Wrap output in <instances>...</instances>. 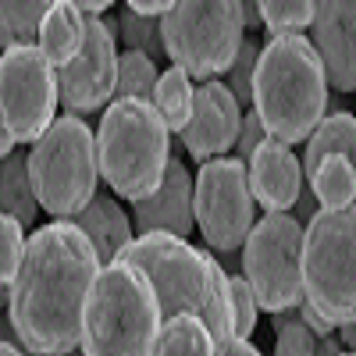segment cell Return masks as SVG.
Segmentation results:
<instances>
[{"label":"cell","instance_id":"cell-30","mask_svg":"<svg viewBox=\"0 0 356 356\" xmlns=\"http://www.w3.org/2000/svg\"><path fill=\"white\" fill-rule=\"evenodd\" d=\"M314 342L296 310L275 314V356H314Z\"/></svg>","mask_w":356,"mask_h":356},{"label":"cell","instance_id":"cell-18","mask_svg":"<svg viewBox=\"0 0 356 356\" xmlns=\"http://www.w3.org/2000/svg\"><path fill=\"white\" fill-rule=\"evenodd\" d=\"M86 40V18L75 11L72 0H57L47 8L43 22H40V36H36V50L50 61V68H65L72 57L79 54Z\"/></svg>","mask_w":356,"mask_h":356},{"label":"cell","instance_id":"cell-44","mask_svg":"<svg viewBox=\"0 0 356 356\" xmlns=\"http://www.w3.org/2000/svg\"><path fill=\"white\" fill-rule=\"evenodd\" d=\"M339 356H353V353H346V349H342V353H339Z\"/></svg>","mask_w":356,"mask_h":356},{"label":"cell","instance_id":"cell-13","mask_svg":"<svg viewBox=\"0 0 356 356\" xmlns=\"http://www.w3.org/2000/svg\"><path fill=\"white\" fill-rule=\"evenodd\" d=\"M310 50L324 72V86L335 93H353L356 86V4L353 0H321L314 4Z\"/></svg>","mask_w":356,"mask_h":356},{"label":"cell","instance_id":"cell-21","mask_svg":"<svg viewBox=\"0 0 356 356\" xmlns=\"http://www.w3.org/2000/svg\"><path fill=\"white\" fill-rule=\"evenodd\" d=\"M310 182V196L317 200L321 211H349L353 196H356V168L349 157H324Z\"/></svg>","mask_w":356,"mask_h":356},{"label":"cell","instance_id":"cell-40","mask_svg":"<svg viewBox=\"0 0 356 356\" xmlns=\"http://www.w3.org/2000/svg\"><path fill=\"white\" fill-rule=\"evenodd\" d=\"M0 356H25V349H18V346H8V342H0Z\"/></svg>","mask_w":356,"mask_h":356},{"label":"cell","instance_id":"cell-14","mask_svg":"<svg viewBox=\"0 0 356 356\" xmlns=\"http://www.w3.org/2000/svg\"><path fill=\"white\" fill-rule=\"evenodd\" d=\"M239 122H243V107L235 104V97L225 89V82L211 79L193 89V111L182 136L186 154L203 164L214 157H228V150L235 146V136H239Z\"/></svg>","mask_w":356,"mask_h":356},{"label":"cell","instance_id":"cell-11","mask_svg":"<svg viewBox=\"0 0 356 356\" xmlns=\"http://www.w3.org/2000/svg\"><path fill=\"white\" fill-rule=\"evenodd\" d=\"M57 114V72L36 47L0 54V118L15 143H36Z\"/></svg>","mask_w":356,"mask_h":356},{"label":"cell","instance_id":"cell-42","mask_svg":"<svg viewBox=\"0 0 356 356\" xmlns=\"http://www.w3.org/2000/svg\"><path fill=\"white\" fill-rule=\"evenodd\" d=\"M25 356H57V353H29V349H25Z\"/></svg>","mask_w":356,"mask_h":356},{"label":"cell","instance_id":"cell-4","mask_svg":"<svg viewBox=\"0 0 356 356\" xmlns=\"http://www.w3.org/2000/svg\"><path fill=\"white\" fill-rule=\"evenodd\" d=\"M161 307L143 271L107 264L86 292L79 321L82 356H154L161 335Z\"/></svg>","mask_w":356,"mask_h":356},{"label":"cell","instance_id":"cell-6","mask_svg":"<svg viewBox=\"0 0 356 356\" xmlns=\"http://www.w3.org/2000/svg\"><path fill=\"white\" fill-rule=\"evenodd\" d=\"M36 207L54 218H75L97 196V139L82 118H54V125L33 143L25 157Z\"/></svg>","mask_w":356,"mask_h":356},{"label":"cell","instance_id":"cell-17","mask_svg":"<svg viewBox=\"0 0 356 356\" xmlns=\"http://www.w3.org/2000/svg\"><path fill=\"white\" fill-rule=\"evenodd\" d=\"M72 225L89 239V246H93L100 267L114 264V257L136 239L129 214L122 211V203H118L114 196H107V193H97V196L72 218Z\"/></svg>","mask_w":356,"mask_h":356},{"label":"cell","instance_id":"cell-34","mask_svg":"<svg viewBox=\"0 0 356 356\" xmlns=\"http://www.w3.org/2000/svg\"><path fill=\"white\" fill-rule=\"evenodd\" d=\"M214 356H264L250 339H225V342H214Z\"/></svg>","mask_w":356,"mask_h":356},{"label":"cell","instance_id":"cell-5","mask_svg":"<svg viewBox=\"0 0 356 356\" xmlns=\"http://www.w3.org/2000/svg\"><path fill=\"white\" fill-rule=\"evenodd\" d=\"M97 139V168L107 186L132 203L154 196L168 157L171 132L164 129L161 114L146 100H111L100 114Z\"/></svg>","mask_w":356,"mask_h":356},{"label":"cell","instance_id":"cell-12","mask_svg":"<svg viewBox=\"0 0 356 356\" xmlns=\"http://www.w3.org/2000/svg\"><path fill=\"white\" fill-rule=\"evenodd\" d=\"M114 75H118V43L104 29L100 18H86V40L79 54L65 68H57V104L72 118L97 114L114 97Z\"/></svg>","mask_w":356,"mask_h":356},{"label":"cell","instance_id":"cell-24","mask_svg":"<svg viewBox=\"0 0 356 356\" xmlns=\"http://www.w3.org/2000/svg\"><path fill=\"white\" fill-rule=\"evenodd\" d=\"M154 356H214V339L196 317H171L161 324Z\"/></svg>","mask_w":356,"mask_h":356},{"label":"cell","instance_id":"cell-22","mask_svg":"<svg viewBox=\"0 0 356 356\" xmlns=\"http://www.w3.org/2000/svg\"><path fill=\"white\" fill-rule=\"evenodd\" d=\"M150 104L161 114L168 132H182L186 122H189V111H193V79L186 72H178V68H164L157 75Z\"/></svg>","mask_w":356,"mask_h":356},{"label":"cell","instance_id":"cell-7","mask_svg":"<svg viewBox=\"0 0 356 356\" xmlns=\"http://www.w3.org/2000/svg\"><path fill=\"white\" fill-rule=\"evenodd\" d=\"M356 218L349 211H317L303 225L300 278L303 303L339 328L356 317Z\"/></svg>","mask_w":356,"mask_h":356},{"label":"cell","instance_id":"cell-35","mask_svg":"<svg viewBox=\"0 0 356 356\" xmlns=\"http://www.w3.org/2000/svg\"><path fill=\"white\" fill-rule=\"evenodd\" d=\"M132 15H139V18H164L168 15V0H129L125 4Z\"/></svg>","mask_w":356,"mask_h":356},{"label":"cell","instance_id":"cell-43","mask_svg":"<svg viewBox=\"0 0 356 356\" xmlns=\"http://www.w3.org/2000/svg\"><path fill=\"white\" fill-rule=\"evenodd\" d=\"M68 356H82V353H79V349H72V353H68Z\"/></svg>","mask_w":356,"mask_h":356},{"label":"cell","instance_id":"cell-29","mask_svg":"<svg viewBox=\"0 0 356 356\" xmlns=\"http://www.w3.org/2000/svg\"><path fill=\"white\" fill-rule=\"evenodd\" d=\"M228 310H232V339H250L260 321V307L243 275H228Z\"/></svg>","mask_w":356,"mask_h":356},{"label":"cell","instance_id":"cell-9","mask_svg":"<svg viewBox=\"0 0 356 356\" xmlns=\"http://www.w3.org/2000/svg\"><path fill=\"white\" fill-rule=\"evenodd\" d=\"M300 250L303 225L292 214H264L253 221L246 243L239 246V267L260 310L285 314L303 303Z\"/></svg>","mask_w":356,"mask_h":356},{"label":"cell","instance_id":"cell-31","mask_svg":"<svg viewBox=\"0 0 356 356\" xmlns=\"http://www.w3.org/2000/svg\"><path fill=\"white\" fill-rule=\"evenodd\" d=\"M22 250H25L22 225L15 218H8V214H0V282H4V285H11L15 275H18Z\"/></svg>","mask_w":356,"mask_h":356},{"label":"cell","instance_id":"cell-41","mask_svg":"<svg viewBox=\"0 0 356 356\" xmlns=\"http://www.w3.org/2000/svg\"><path fill=\"white\" fill-rule=\"evenodd\" d=\"M8 296H11V285L0 282V310H8Z\"/></svg>","mask_w":356,"mask_h":356},{"label":"cell","instance_id":"cell-16","mask_svg":"<svg viewBox=\"0 0 356 356\" xmlns=\"http://www.w3.org/2000/svg\"><path fill=\"white\" fill-rule=\"evenodd\" d=\"M246 178L253 203H260L267 214H289L303 189L300 157L292 154V146L278 139H264L253 150V157L246 161Z\"/></svg>","mask_w":356,"mask_h":356},{"label":"cell","instance_id":"cell-39","mask_svg":"<svg viewBox=\"0 0 356 356\" xmlns=\"http://www.w3.org/2000/svg\"><path fill=\"white\" fill-rule=\"evenodd\" d=\"M11 150H15V139L8 136V129H4V118H0V161H4Z\"/></svg>","mask_w":356,"mask_h":356},{"label":"cell","instance_id":"cell-1","mask_svg":"<svg viewBox=\"0 0 356 356\" xmlns=\"http://www.w3.org/2000/svg\"><path fill=\"white\" fill-rule=\"evenodd\" d=\"M97 271L100 260L72 221H50L29 235L8 296V321L22 349L57 356L79 349L82 303Z\"/></svg>","mask_w":356,"mask_h":356},{"label":"cell","instance_id":"cell-3","mask_svg":"<svg viewBox=\"0 0 356 356\" xmlns=\"http://www.w3.org/2000/svg\"><path fill=\"white\" fill-rule=\"evenodd\" d=\"M250 107L267 139L285 146L307 143L317 122L328 114V86L307 36H282L260 47Z\"/></svg>","mask_w":356,"mask_h":356},{"label":"cell","instance_id":"cell-28","mask_svg":"<svg viewBox=\"0 0 356 356\" xmlns=\"http://www.w3.org/2000/svg\"><path fill=\"white\" fill-rule=\"evenodd\" d=\"M257 57H260V43L253 36H243L239 50H235L232 65H228V79H225V89L235 97L239 107H250V89H253V72H257Z\"/></svg>","mask_w":356,"mask_h":356},{"label":"cell","instance_id":"cell-38","mask_svg":"<svg viewBox=\"0 0 356 356\" xmlns=\"http://www.w3.org/2000/svg\"><path fill=\"white\" fill-rule=\"evenodd\" d=\"M335 339H339V346H342L346 353H353V346H356V328H353V321H349V324H339V335H335Z\"/></svg>","mask_w":356,"mask_h":356},{"label":"cell","instance_id":"cell-36","mask_svg":"<svg viewBox=\"0 0 356 356\" xmlns=\"http://www.w3.org/2000/svg\"><path fill=\"white\" fill-rule=\"evenodd\" d=\"M317 211H321V207H317V200H314L307 189H300V196H296V203H292V211H289V214H292L296 221H300V225H307V221H310Z\"/></svg>","mask_w":356,"mask_h":356},{"label":"cell","instance_id":"cell-2","mask_svg":"<svg viewBox=\"0 0 356 356\" xmlns=\"http://www.w3.org/2000/svg\"><path fill=\"white\" fill-rule=\"evenodd\" d=\"M114 264H129L146 275L157 296L161 321L196 317L214 342L232 339L228 275L207 250L175 235H136Z\"/></svg>","mask_w":356,"mask_h":356},{"label":"cell","instance_id":"cell-23","mask_svg":"<svg viewBox=\"0 0 356 356\" xmlns=\"http://www.w3.org/2000/svg\"><path fill=\"white\" fill-rule=\"evenodd\" d=\"M50 0H0V50L36 47Z\"/></svg>","mask_w":356,"mask_h":356},{"label":"cell","instance_id":"cell-26","mask_svg":"<svg viewBox=\"0 0 356 356\" xmlns=\"http://www.w3.org/2000/svg\"><path fill=\"white\" fill-rule=\"evenodd\" d=\"M257 15L271 40L303 36L314 22V4L310 0H264V4H257Z\"/></svg>","mask_w":356,"mask_h":356},{"label":"cell","instance_id":"cell-37","mask_svg":"<svg viewBox=\"0 0 356 356\" xmlns=\"http://www.w3.org/2000/svg\"><path fill=\"white\" fill-rule=\"evenodd\" d=\"M339 353H342V346H339L335 335H324V339L314 342V356H339Z\"/></svg>","mask_w":356,"mask_h":356},{"label":"cell","instance_id":"cell-33","mask_svg":"<svg viewBox=\"0 0 356 356\" xmlns=\"http://www.w3.org/2000/svg\"><path fill=\"white\" fill-rule=\"evenodd\" d=\"M296 314H300V321L307 324V332L314 335V339H324V335H335V328H332V324L328 321H324L321 314H314L307 303H300V307H296Z\"/></svg>","mask_w":356,"mask_h":356},{"label":"cell","instance_id":"cell-19","mask_svg":"<svg viewBox=\"0 0 356 356\" xmlns=\"http://www.w3.org/2000/svg\"><path fill=\"white\" fill-rule=\"evenodd\" d=\"M353 146H356V122L349 111H328L317 122V129L307 136V157L300 161L303 175L310 178L314 168L324 157H349L353 161Z\"/></svg>","mask_w":356,"mask_h":356},{"label":"cell","instance_id":"cell-10","mask_svg":"<svg viewBox=\"0 0 356 356\" xmlns=\"http://www.w3.org/2000/svg\"><path fill=\"white\" fill-rule=\"evenodd\" d=\"M193 221L207 253H239L257 221L246 164L239 157H214L200 164L193 182Z\"/></svg>","mask_w":356,"mask_h":356},{"label":"cell","instance_id":"cell-8","mask_svg":"<svg viewBox=\"0 0 356 356\" xmlns=\"http://www.w3.org/2000/svg\"><path fill=\"white\" fill-rule=\"evenodd\" d=\"M243 36L239 0H182L161 18L164 57L189 79L225 75Z\"/></svg>","mask_w":356,"mask_h":356},{"label":"cell","instance_id":"cell-15","mask_svg":"<svg viewBox=\"0 0 356 356\" xmlns=\"http://www.w3.org/2000/svg\"><path fill=\"white\" fill-rule=\"evenodd\" d=\"M129 221L139 235H175V239L193 235V175L178 157H168L157 193L132 203Z\"/></svg>","mask_w":356,"mask_h":356},{"label":"cell","instance_id":"cell-32","mask_svg":"<svg viewBox=\"0 0 356 356\" xmlns=\"http://www.w3.org/2000/svg\"><path fill=\"white\" fill-rule=\"evenodd\" d=\"M267 139V132H264V125H260V118L253 114V107L243 114V122H239V136H235V150H239V161L246 164L250 157H253V150Z\"/></svg>","mask_w":356,"mask_h":356},{"label":"cell","instance_id":"cell-27","mask_svg":"<svg viewBox=\"0 0 356 356\" xmlns=\"http://www.w3.org/2000/svg\"><path fill=\"white\" fill-rule=\"evenodd\" d=\"M118 43L132 54H143L150 61H164V43H161V18H139L129 8L118 15Z\"/></svg>","mask_w":356,"mask_h":356},{"label":"cell","instance_id":"cell-20","mask_svg":"<svg viewBox=\"0 0 356 356\" xmlns=\"http://www.w3.org/2000/svg\"><path fill=\"white\" fill-rule=\"evenodd\" d=\"M0 214L15 218L22 228H29L40 218L33 182H29V164H25V154L18 150H11L0 161Z\"/></svg>","mask_w":356,"mask_h":356},{"label":"cell","instance_id":"cell-25","mask_svg":"<svg viewBox=\"0 0 356 356\" xmlns=\"http://www.w3.org/2000/svg\"><path fill=\"white\" fill-rule=\"evenodd\" d=\"M157 65L143 54L122 50L118 54V75H114V97L111 100H146L150 104L157 86Z\"/></svg>","mask_w":356,"mask_h":356}]
</instances>
